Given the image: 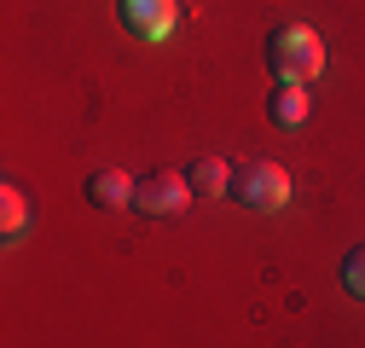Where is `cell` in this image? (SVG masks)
<instances>
[{
  "instance_id": "cell-4",
  "label": "cell",
  "mask_w": 365,
  "mask_h": 348,
  "mask_svg": "<svg viewBox=\"0 0 365 348\" xmlns=\"http://www.w3.org/2000/svg\"><path fill=\"white\" fill-rule=\"evenodd\" d=\"M116 18L140 41H168L174 35V0H116Z\"/></svg>"
},
{
  "instance_id": "cell-9",
  "label": "cell",
  "mask_w": 365,
  "mask_h": 348,
  "mask_svg": "<svg viewBox=\"0 0 365 348\" xmlns=\"http://www.w3.org/2000/svg\"><path fill=\"white\" fill-rule=\"evenodd\" d=\"M342 285H348V296H359V302H365V244L342 255Z\"/></svg>"
},
{
  "instance_id": "cell-5",
  "label": "cell",
  "mask_w": 365,
  "mask_h": 348,
  "mask_svg": "<svg viewBox=\"0 0 365 348\" xmlns=\"http://www.w3.org/2000/svg\"><path fill=\"white\" fill-rule=\"evenodd\" d=\"M133 186H140V180H128L122 168H99L93 180H87V198H93V209H128Z\"/></svg>"
},
{
  "instance_id": "cell-8",
  "label": "cell",
  "mask_w": 365,
  "mask_h": 348,
  "mask_svg": "<svg viewBox=\"0 0 365 348\" xmlns=\"http://www.w3.org/2000/svg\"><path fill=\"white\" fill-rule=\"evenodd\" d=\"M0 215H6V221H0V227H6V238H18L24 221H29V209H24V192H18V186L0 192Z\"/></svg>"
},
{
  "instance_id": "cell-7",
  "label": "cell",
  "mask_w": 365,
  "mask_h": 348,
  "mask_svg": "<svg viewBox=\"0 0 365 348\" xmlns=\"http://www.w3.org/2000/svg\"><path fill=\"white\" fill-rule=\"evenodd\" d=\"M272 122H279V128H302L307 122V87L279 81V93H272Z\"/></svg>"
},
{
  "instance_id": "cell-3",
  "label": "cell",
  "mask_w": 365,
  "mask_h": 348,
  "mask_svg": "<svg viewBox=\"0 0 365 348\" xmlns=\"http://www.w3.org/2000/svg\"><path fill=\"white\" fill-rule=\"evenodd\" d=\"M186 198H192V180L174 174V168H157V174H145V180L133 186V209L140 215H180Z\"/></svg>"
},
{
  "instance_id": "cell-2",
  "label": "cell",
  "mask_w": 365,
  "mask_h": 348,
  "mask_svg": "<svg viewBox=\"0 0 365 348\" xmlns=\"http://www.w3.org/2000/svg\"><path fill=\"white\" fill-rule=\"evenodd\" d=\"M232 198L244 209H255V215H272V209L290 203V174L279 163H250V168L232 174Z\"/></svg>"
},
{
  "instance_id": "cell-1",
  "label": "cell",
  "mask_w": 365,
  "mask_h": 348,
  "mask_svg": "<svg viewBox=\"0 0 365 348\" xmlns=\"http://www.w3.org/2000/svg\"><path fill=\"white\" fill-rule=\"evenodd\" d=\"M267 70L290 81V87H307L319 81V70H325V41H319L307 24H284L267 35Z\"/></svg>"
},
{
  "instance_id": "cell-6",
  "label": "cell",
  "mask_w": 365,
  "mask_h": 348,
  "mask_svg": "<svg viewBox=\"0 0 365 348\" xmlns=\"http://www.w3.org/2000/svg\"><path fill=\"white\" fill-rule=\"evenodd\" d=\"M232 163H220V157H197L192 168H186V180H192V192L197 198H226V192H232Z\"/></svg>"
}]
</instances>
